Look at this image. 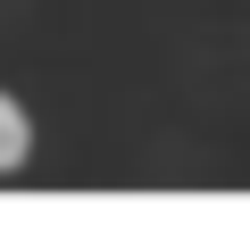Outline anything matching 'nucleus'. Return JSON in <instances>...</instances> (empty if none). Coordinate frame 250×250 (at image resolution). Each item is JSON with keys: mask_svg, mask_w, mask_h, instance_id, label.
<instances>
[{"mask_svg": "<svg viewBox=\"0 0 250 250\" xmlns=\"http://www.w3.org/2000/svg\"><path fill=\"white\" fill-rule=\"evenodd\" d=\"M25 159H34V117L17 92H0V175H17Z\"/></svg>", "mask_w": 250, "mask_h": 250, "instance_id": "nucleus-1", "label": "nucleus"}]
</instances>
